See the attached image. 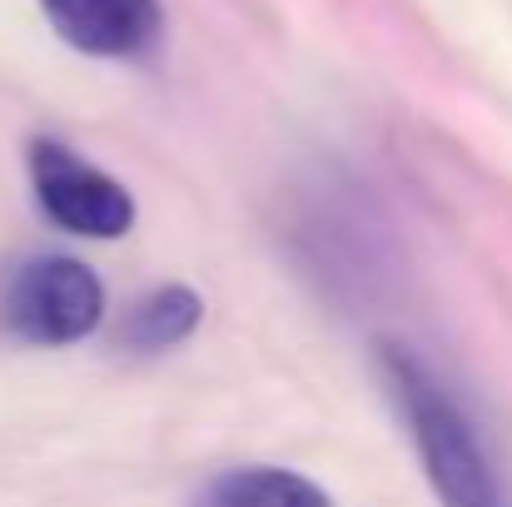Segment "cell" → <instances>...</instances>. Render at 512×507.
<instances>
[{
    "mask_svg": "<svg viewBox=\"0 0 512 507\" xmlns=\"http://www.w3.org/2000/svg\"><path fill=\"white\" fill-rule=\"evenodd\" d=\"M383 383L408 423V438L418 448V463L443 507H512L508 488L493 468V453L483 448L468 408L438 383V373L403 343H378Z\"/></svg>",
    "mask_w": 512,
    "mask_h": 507,
    "instance_id": "1",
    "label": "cell"
},
{
    "mask_svg": "<svg viewBox=\"0 0 512 507\" xmlns=\"http://www.w3.org/2000/svg\"><path fill=\"white\" fill-rule=\"evenodd\" d=\"M105 319V284L70 254L20 259L0 279V334L30 348H70Z\"/></svg>",
    "mask_w": 512,
    "mask_h": 507,
    "instance_id": "2",
    "label": "cell"
},
{
    "mask_svg": "<svg viewBox=\"0 0 512 507\" xmlns=\"http://www.w3.org/2000/svg\"><path fill=\"white\" fill-rule=\"evenodd\" d=\"M25 165H30L35 204H40V214L55 229L80 234V239H120V234H130L135 199H130V189L115 174H105L100 165L80 160L70 145L45 140V135L30 140Z\"/></svg>",
    "mask_w": 512,
    "mask_h": 507,
    "instance_id": "3",
    "label": "cell"
},
{
    "mask_svg": "<svg viewBox=\"0 0 512 507\" xmlns=\"http://www.w3.org/2000/svg\"><path fill=\"white\" fill-rule=\"evenodd\" d=\"M65 45L95 60H140L165 35L160 0H40Z\"/></svg>",
    "mask_w": 512,
    "mask_h": 507,
    "instance_id": "4",
    "label": "cell"
},
{
    "mask_svg": "<svg viewBox=\"0 0 512 507\" xmlns=\"http://www.w3.org/2000/svg\"><path fill=\"white\" fill-rule=\"evenodd\" d=\"M204 319V299L189 289V284H160L150 294H140L125 319H120V343L135 348V353H165L174 343L199 329Z\"/></svg>",
    "mask_w": 512,
    "mask_h": 507,
    "instance_id": "5",
    "label": "cell"
},
{
    "mask_svg": "<svg viewBox=\"0 0 512 507\" xmlns=\"http://www.w3.org/2000/svg\"><path fill=\"white\" fill-rule=\"evenodd\" d=\"M194 507H334V498L289 468H229L219 473Z\"/></svg>",
    "mask_w": 512,
    "mask_h": 507,
    "instance_id": "6",
    "label": "cell"
}]
</instances>
